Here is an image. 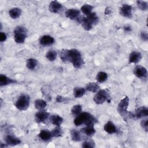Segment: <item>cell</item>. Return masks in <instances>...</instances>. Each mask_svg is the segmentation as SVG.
I'll use <instances>...</instances> for the list:
<instances>
[{
	"instance_id": "obj_3",
	"label": "cell",
	"mask_w": 148,
	"mask_h": 148,
	"mask_svg": "<svg viewBox=\"0 0 148 148\" xmlns=\"http://www.w3.org/2000/svg\"><path fill=\"white\" fill-rule=\"evenodd\" d=\"M27 29L22 26L16 27L14 30V38L17 43H23L27 37Z\"/></svg>"
},
{
	"instance_id": "obj_27",
	"label": "cell",
	"mask_w": 148,
	"mask_h": 148,
	"mask_svg": "<svg viewBox=\"0 0 148 148\" xmlns=\"http://www.w3.org/2000/svg\"><path fill=\"white\" fill-rule=\"evenodd\" d=\"M108 78V75L104 72H99L98 73L96 76V79L99 83H103Z\"/></svg>"
},
{
	"instance_id": "obj_29",
	"label": "cell",
	"mask_w": 148,
	"mask_h": 148,
	"mask_svg": "<svg viewBox=\"0 0 148 148\" xmlns=\"http://www.w3.org/2000/svg\"><path fill=\"white\" fill-rule=\"evenodd\" d=\"M46 57L47 58L48 60L50 61H53L56 60L57 57V53L53 50H50L46 54Z\"/></svg>"
},
{
	"instance_id": "obj_24",
	"label": "cell",
	"mask_w": 148,
	"mask_h": 148,
	"mask_svg": "<svg viewBox=\"0 0 148 148\" xmlns=\"http://www.w3.org/2000/svg\"><path fill=\"white\" fill-rule=\"evenodd\" d=\"M86 90L83 87H75L73 89V95L75 98H80L84 95Z\"/></svg>"
},
{
	"instance_id": "obj_21",
	"label": "cell",
	"mask_w": 148,
	"mask_h": 148,
	"mask_svg": "<svg viewBox=\"0 0 148 148\" xmlns=\"http://www.w3.org/2000/svg\"><path fill=\"white\" fill-rule=\"evenodd\" d=\"M9 16H10L11 18L13 19H16L20 17V16L21 14V11L20 9L18 8H14L11 9L9 11Z\"/></svg>"
},
{
	"instance_id": "obj_30",
	"label": "cell",
	"mask_w": 148,
	"mask_h": 148,
	"mask_svg": "<svg viewBox=\"0 0 148 148\" xmlns=\"http://www.w3.org/2000/svg\"><path fill=\"white\" fill-rule=\"evenodd\" d=\"M92 9H93V6H92L91 5H88V4H86L82 6L81 10L84 14H85L86 15H88L89 14H90L91 13Z\"/></svg>"
},
{
	"instance_id": "obj_36",
	"label": "cell",
	"mask_w": 148,
	"mask_h": 148,
	"mask_svg": "<svg viewBox=\"0 0 148 148\" xmlns=\"http://www.w3.org/2000/svg\"><path fill=\"white\" fill-rule=\"evenodd\" d=\"M140 125L142 126V127L143 128V130H145L146 132L148 130V121L147 120H143L141 123H140Z\"/></svg>"
},
{
	"instance_id": "obj_22",
	"label": "cell",
	"mask_w": 148,
	"mask_h": 148,
	"mask_svg": "<svg viewBox=\"0 0 148 148\" xmlns=\"http://www.w3.org/2000/svg\"><path fill=\"white\" fill-rule=\"evenodd\" d=\"M86 89L89 91H91L92 92H96L99 90V86L97 83L91 82V83H88L86 85Z\"/></svg>"
},
{
	"instance_id": "obj_37",
	"label": "cell",
	"mask_w": 148,
	"mask_h": 148,
	"mask_svg": "<svg viewBox=\"0 0 148 148\" xmlns=\"http://www.w3.org/2000/svg\"><path fill=\"white\" fill-rule=\"evenodd\" d=\"M140 37L142 39V40H143L145 41H147V39H148L147 33L146 32H145V31L141 32V33H140Z\"/></svg>"
},
{
	"instance_id": "obj_32",
	"label": "cell",
	"mask_w": 148,
	"mask_h": 148,
	"mask_svg": "<svg viewBox=\"0 0 148 148\" xmlns=\"http://www.w3.org/2000/svg\"><path fill=\"white\" fill-rule=\"evenodd\" d=\"M60 57L61 59L64 61H69L68 59V50L67 49H63L60 53Z\"/></svg>"
},
{
	"instance_id": "obj_19",
	"label": "cell",
	"mask_w": 148,
	"mask_h": 148,
	"mask_svg": "<svg viewBox=\"0 0 148 148\" xmlns=\"http://www.w3.org/2000/svg\"><path fill=\"white\" fill-rule=\"evenodd\" d=\"M148 115V109L146 107L142 106L138 109L136 112V116L137 118L146 117Z\"/></svg>"
},
{
	"instance_id": "obj_9",
	"label": "cell",
	"mask_w": 148,
	"mask_h": 148,
	"mask_svg": "<svg viewBox=\"0 0 148 148\" xmlns=\"http://www.w3.org/2000/svg\"><path fill=\"white\" fill-rule=\"evenodd\" d=\"M5 140L6 145L12 146L19 145L21 143V140H20V139L11 135H7L5 138Z\"/></svg>"
},
{
	"instance_id": "obj_20",
	"label": "cell",
	"mask_w": 148,
	"mask_h": 148,
	"mask_svg": "<svg viewBox=\"0 0 148 148\" xmlns=\"http://www.w3.org/2000/svg\"><path fill=\"white\" fill-rule=\"evenodd\" d=\"M82 130V131L88 136H92L95 133V130L94 128V125H87Z\"/></svg>"
},
{
	"instance_id": "obj_2",
	"label": "cell",
	"mask_w": 148,
	"mask_h": 148,
	"mask_svg": "<svg viewBox=\"0 0 148 148\" xmlns=\"http://www.w3.org/2000/svg\"><path fill=\"white\" fill-rule=\"evenodd\" d=\"M68 59L75 68H80L84 64V61L81 57V54L76 49L68 50Z\"/></svg>"
},
{
	"instance_id": "obj_11",
	"label": "cell",
	"mask_w": 148,
	"mask_h": 148,
	"mask_svg": "<svg viewBox=\"0 0 148 148\" xmlns=\"http://www.w3.org/2000/svg\"><path fill=\"white\" fill-rule=\"evenodd\" d=\"M80 12L76 9H69L65 12V16L71 20L77 19L79 16Z\"/></svg>"
},
{
	"instance_id": "obj_14",
	"label": "cell",
	"mask_w": 148,
	"mask_h": 148,
	"mask_svg": "<svg viewBox=\"0 0 148 148\" xmlns=\"http://www.w3.org/2000/svg\"><path fill=\"white\" fill-rule=\"evenodd\" d=\"M142 59V54L138 51H132L129 56V61L131 63L136 64Z\"/></svg>"
},
{
	"instance_id": "obj_6",
	"label": "cell",
	"mask_w": 148,
	"mask_h": 148,
	"mask_svg": "<svg viewBox=\"0 0 148 148\" xmlns=\"http://www.w3.org/2000/svg\"><path fill=\"white\" fill-rule=\"evenodd\" d=\"M29 95L27 94L21 95L15 103L16 107L20 110H26L29 106Z\"/></svg>"
},
{
	"instance_id": "obj_35",
	"label": "cell",
	"mask_w": 148,
	"mask_h": 148,
	"mask_svg": "<svg viewBox=\"0 0 148 148\" xmlns=\"http://www.w3.org/2000/svg\"><path fill=\"white\" fill-rule=\"evenodd\" d=\"M95 146V142L93 140H87L82 143V147L84 148H93Z\"/></svg>"
},
{
	"instance_id": "obj_5",
	"label": "cell",
	"mask_w": 148,
	"mask_h": 148,
	"mask_svg": "<svg viewBox=\"0 0 148 148\" xmlns=\"http://www.w3.org/2000/svg\"><path fill=\"white\" fill-rule=\"evenodd\" d=\"M130 99L128 97H125L123 99H122L117 105V111L119 113L121 116V117L125 120V117H127V114L128 113L127 108L129 105Z\"/></svg>"
},
{
	"instance_id": "obj_23",
	"label": "cell",
	"mask_w": 148,
	"mask_h": 148,
	"mask_svg": "<svg viewBox=\"0 0 148 148\" xmlns=\"http://www.w3.org/2000/svg\"><path fill=\"white\" fill-rule=\"evenodd\" d=\"M86 20L92 25L97 24L98 21V17L95 13H91L86 17Z\"/></svg>"
},
{
	"instance_id": "obj_8",
	"label": "cell",
	"mask_w": 148,
	"mask_h": 148,
	"mask_svg": "<svg viewBox=\"0 0 148 148\" xmlns=\"http://www.w3.org/2000/svg\"><path fill=\"white\" fill-rule=\"evenodd\" d=\"M134 75L138 78H145L147 77V72L146 69L142 66H137L134 70Z\"/></svg>"
},
{
	"instance_id": "obj_16",
	"label": "cell",
	"mask_w": 148,
	"mask_h": 148,
	"mask_svg": "<svg viewBox=\"0 0 148 148\" xmlns=\"http://www.w3.org/2000/svg\"><path fill=\"white\" fill-rule=\"evenodd\" d=\"M16 81L14 80H13L10 78H9L6 76L4 75H0V86H6L9 84H12L16 83Z\"/></svg>"
},
{
	"instance_id": "obj_40",
	"label": "cell",
	"mask_w": 148,
	"mask_h": 148,
	"mask_svg": "<svg viewBox=\"0 0 148 148\" xmlns=\"http://www.w3.org/2000/svg\"><path fill=\"white\" fill-rule=\"evenodd\" d=\"M124 31H126V32H130L131 31V28L130 26H128V25H127V26H125L124 27Z\"/></svg>"
},
{
	"instance_id": "obj_38",
	"label": "cell",
	"mask_w": 148,
	"mask_h": 148,
	"mask_svg": "<svg viewBox=\"0 0 148 148\" xmlns=\"http://www.w3.org/2000/svg\"><path fill=\"white\" fill-rule=\"evenodd\" d=\"M6 38H7L6 35L3 32H1V33H0V41L1 42H4L6 40Z\"/></svg>"
},
{
	"instance_id": "obj_12",
	"label": "cell",
	"mask_w": 148,
	"mask_h": 148,
	"mask_svg": "<svg viewBox=\"0 0 148 148\" xmlns=\"http://www.w3.org/2000/svg\"><path fill=\"white\" fill-rule=\"evenodd\" d=\"M39 42L43 46H50L54 43V39L50 35H43L40 38Z\"/></svg>"
},
{
	"instance_id": "obj_31",
	"label": "cell",
	"mask_w": 148,
	"mask_h": 148,
	"mask_svg": "<svg viewBox=\"0 0 148 148\" xmlns=\"http://www.w3.org/2000/svg\"><path fill=\"white\" fill-rule=\"evenodd\" d=\"M82 110V107L80 105H74L72 109H71V113L73 116H77L80 113H81Z\"/></svg>"
},
{
	"instance_id": "obj_25",
	"label": "cell",
	"mask_w": 148,
	"mask_h": 148,
	"mask_svg": "<svg viewBox=\"0 0 148 148\" xmlns=\"http://www.w3.org/2000/svg\"><path fill=\"white\" fill-rule=\"evenodd\" d=\"M47 106V103L45 101L41 99H36L35 101V106L38 110H43Z\"/></svg>"
},
{
	"instance_id": "obj_17",
	"label": "cell",
	"mask_w": 148,
	"mask_h": 148,
	"mask_svg": "<svg viewBox=\"0 0 148 148\" xmlns=\"http://www.w3.org/2000/svg\"><path fill=\"white\" fill-rule=\"evenodd\" d=\"M50 121L56 126H60L63 121V119L59 115L53 114L50 117Z\"/></svg>"
},
{
	"instance_id": "obj_18",
	"label": "cell",
	"mask_w": 148,
	"mask_h": 148,
	"mask_svg": "<svg viewBox=\"0 0 148 148\" xmlns=\"http://www.w3.org/2000/svg\"><path fill=\"white\" fill-rule=\"evenodd\" d=\"M39 137L44 141H47L51 139L52 135L51 132L47 130H42L39 134Z\"/></svg>"
},
{
	"instance_id": "obj_7",
	"label": "cell",
	"mask_w": 148,
	"mask_h": 148,
	"mask_svg": "<svg viewBox=\"0 0 148 148\" xmlns=\"http://www.w3.org/2000/svg\"><path fill=\"white\" fill-rule=\"evenodd\" d=\"M132 6L128 4H123L120 8V14L125 17L131 18L132 17Z\"/></svg>"
},
{
	"instance_id": "obj_34",
	"label": "cell",
	"mask_w": 148,
	"mask_h": 148,
	"mask_svg": "<svg viewBox=\"0 0 148 148\" xmlns=\"http://www.w3.org/2000/svg\"><path fill=\"white\" fill-rule=\"evenodd\" d=\"M138 8L142 10H147L148 9V3L147 2L143 1H136Z\"/></svg>"
},
{
	"instance_id": "obj_28",
	"label": "cell",
	"mask_w": 148,
	"mask_h": 148,
	"mask_svg": "<svg viewBox=\"0 0 148 148\" xmlns=\"http://www.w3.org/2000/svg\"><path fill=\"white\" fill-rule=\"evenodd\" d=\"M27 67L29 69H34L37 65V61L34 58H29L27 61Z\"/></svg>"
},
{
	"instance_id": "obj_1",
	"label": "cell",
	"mask_w": 148,
	"mask_h": 148,
	"mask_svg": "<svg viewBox=\"0 0 148 148\" xmlns=\"http://www.w3.org/2000/svg\"><path fill=\"white\" fill-rule=\"evenodd\" d=\"M97 122V119L88 112L80 113L74 120V124L76 126L81 125L83 124L87 125H94Z\"/></svg>"
},
{
	"instance_id": "obj_41",
	"label": "cell",
	"mask_w": 148,
	"mask_h": 148,
	"mask_svg": "<svg viewBox=\"0 0 148 148\" xmlns=\"http://www.w3.org/2000/svg\"><path fill=\"white\" fill-rule=\"evenodd\" d=\"M110 12H111V10L109 8H106L105 9V14H110Z\"/></svg>"
},
{
	"instance_id": "obj_33",
	"label": "cell",
	"mask_w": 148,
	"mask_h": 148,
	"mask_svg": "<svg viewBox=\"0 0 148 148\" xmlns=\"http://www.w3.org/2000/svg\"><path fill=\"white\" fill-rule=\"evenodd\" d=\"M62 129L59 127V126H57L55 128L53 129V130L51 132L52 136L53 137H59L61 136L62 134Z\"/></svg>"
},
{
	"instance_id": "obj_13",
	"label": "cell",
	"mask_w": 148,
	"mask_h": 148,
	"mask_svg": "<svg viewBox=\"0 0 148 148\" xmlns=\"http://www.w3.org/2000/svg\"><path fill=\"white\" fill-rule=\"evenodd\" d=\"M49 10L52 13H58L62 8V5L57 1H53L49 5Z\"/></svg>"
},
{
	"instance_id": "obj_26",
	"label": "cell",
	"mask_w": 148,
	"mask_h": 148,
	"mask_svg": "<svg viewBox=\"0 0 148 148\" xmlns=\"http://www.w3.org/2000/svg\"><path fill=\"white\" fill-rule=\"evenodd\" d=\"M71 135L72 139L74 141L77 142L81 140V135L80 132L76 130H72L71 131Z\"/></svg>"
},
{
	"instance_id": "obj_10",
	"label": "cell",
	"mask_w": 148,
	"mask_h": 148,
	"mask_svg": "<svg viewBox=\"0 0 148 148\" xmlns=\"http://www.w3.org/2000/svg\"><path fill=\"white\" fill-rule=\"evenodd\" d=\"M49 114V113H47V112L43 110H40V111L38 112L35 114V117L36 122L38 123L43 122L47 119Z\"/></svg>"
},
{
	"instance_id": "obj_39",
	"label": "cell",
	"mask_w": 148,
	"mask_h": 148,
	"mask_svg": "<svg viewBox=\"0 0 148 148\" xmlns=\"http://www.w3.org/2000/svg\"><path fill=\"white\" fill-rule=\"evenodd\" d=\"M64 100H65V98L64 97H61V96H60V95H58L56 98V101L57 102H62Z\"/></svg>"
},
{
	"instance_id": "obj_15",
	"label": "cell",
	"mask_w": 148,
	"mask_h": 148,
	"mask_svg": "<svg viewBox=\"0 0 148 148\" xmlns=\"http://www.w3.org/2000/svg\"><path fill=\"white\" fill-rule=\"evenodd\" d=\"M104 130L108 134H112L117 132L116 127L114 124L110 121H108L104 125Z\"/></svg>"
},
{
	"instance_id": "obj_4",
	"label": "cell",
	"mask_w": 148,
	"mask_h": 148,
	"mask_svg": "<svg viewBox=\"0 0 148 148\" xmlns=\"http://www.w3.org/2000/svg\"><path fill=\"white\" fill-rule=\"evenodd\" d=\"M94 102L97 104L103 103L105 101L110 102V91L107 89L100 90L94 97Z\"/></svg>"
}]
</instances>
